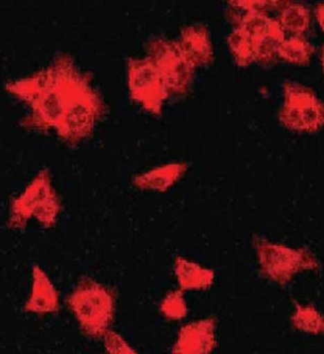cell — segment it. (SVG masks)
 I'll list each match as a JSON object with an SVG mask.
<instances>
[{"mask_svg": "<svg viewBox=\"0 0 324 354\" xmlns=\"http://www.w3.org/2000/svg\"><path fill=\"white\" fill-rule=\"evenodd\" d=\"M69 304L81 327L91 335H105L114 317L111 293L103 286L83 281L69 297Z\"/></svg>", "mask_w": 324, "mask_h": 354, "instance_id": "1", "label": "cell"}, {"mask_svg": "<svg viewBox=\"0 0 324 354\" xmlns=\"http://www.w3.org/2000/svg\"><path fill=\"white\" fill-rule=\"evenodd\" d=\"M129 88L133 98L152 113H158L161 109L162 103L170 95L161 73L149 57L131 59Z\"/></svg>", "mask_w": 324, "mask_h": 354, "instance_id": "2", "label": "cell"}, {"mask_svg": "<svg viewBox=\"0 0 324 354\" xmlns=\"http://www.w3.org/2000/svg\"><path fill=\"white\" fill-rule=\"evenodd\" d=\"M149 59L163 77L168 93H184L190 84L195 67L184 57L178 43L156 41L150 49Z\"/></svg>", "mask_w": 324, "mask_h": 354, "instance_id": "3", "label": "cell"}, {"mask_svg": "<svg viewBox=\"0 0 324 354\" xmlns=\"http://www.w3.org/2000/svg\"><path fill=\"white\" fill-rule=\"evenodd\" d=\"M215 346L213 319H201L181 327L172 354H211Z\"/></svg>", "mask_w": 324, "mask_h": 354, "instance_id": "4", "label": "cell"}, {"mask_svg": "<svg viewBox=\"0 0 324 354\" xmlns=\"http://www.w3.org/2000/svg\"><path fill=\"white\" fill-rule=\"evenodd\" d=\"M288 100L282 113V119L293 127L314 128L319 126L323 111L309 92L294 90L287 92Z\"/></svg>", "mask_w": 324, "mask_h": 354, "instance_id": "5", "label": "cell"}, {"mask_svg": "<svg viewBox=\"0 0 324 354\" xmlns=\"http://www.w3.org/2000/svg\"><path fill=\"white\" fill-rule=\"evenodd\" d=\"M178 45L184 57L193 67L206 64L211 59V43L203 26H190L186 28L183 32Z\"/></svg>", "mask_w": 324, "mask_h": 354, "instance_id": "6", "label": "cell"}, {"mask_svg": "<svg viewBox=\"0 0 324 354\" xmlns=\"http://www.w3.org/2000/svg\"><path fill=\"white\" fill-rule=\"evenodd\" d=\"M174 273L180 291L205 290L213 283L214 274L210 269L204 268L185 258H177Z\"/></svg>", "mask_w": 324, "mask_h": 354, "instance_id": "7", "label": "cell"}, {"mask_svg": "<svg viewBox=\"0 0 324 354\" xmlns=\"http://www.w3.org/2000/svg\"><path fill=\"white\" fill-rule=\"evenodd\" d=\"M185 167L181 165L158 167L149 173L135 178V183L141 188L164 190L170 187L180 177Z\"/></svg>", "mask_w": 324, "mask_h": 354, "instance_id": "8", "label": "cell"}, {"mask_svg": "<svg viewBox=\"0 0 324 354\" xmlns=\"http://www.w3.org/2000/svg\"><path fill=\"white\" fill-rule=\"evenodd\" d=\"M162 314L172 320H179L187 314V304L182 291H172L164 297L160 306Z\"/></svg>", "mask_w": 324, "mask_h": 354, "instance_id": "9", "label": "cell"}, {"mask_svg": "<svg viewBox=\"0 0 324 354\" xmlns=\"http://www.w3.org/2000/svg\"><path fill=\"white\" fill-rule=\"evenodd\" d=\"M104 337L108 354H137L118 333L109 330Z\"/></svg>", "mask_w": 324, "mask_h": 354, "instance_id": "10", "label": "cell"}, {"mask_svg": "<svg viewBox=\"0 0 324 354\" xmlns=\"http://www.w3.org/2000/svg\"><path fill=\"white\" fill-rule=\"evenodd\" d=\"M318 12H319V21H321L322 26L324 28V5L319 7Z\"/></svg>", "mask_w": 324, "mask_h": 354, "instance_id": "11", "label": "cell"}, {"mask_svg": "<svg viewBox=\"0 0 324 354\" xmlns=\"http://www.w3.org/2000/svg\"><path fill=\"white\" fill-rule=\"evenodd\" d=\"M323 63H324V49H323Z\"/></svg>", "mask_w": 324, "mask_h": 354, "instance_id": "12", "label": "cell"}]
</instances>
